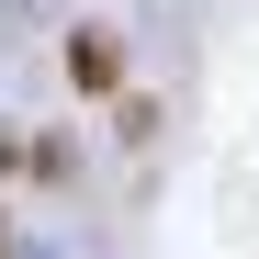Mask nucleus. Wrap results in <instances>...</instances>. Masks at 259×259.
I'll use <instances>...</instances> for the list:
<instances>
[{
	"mask_svg": "<svg viewBox=\"0 0 259 259\" xmlns=\"http://www.w3.org/2000/svg\"><path fill=\"white\" fill-rule=\"evenodd\" d=\"M68 79H79V91H113V79H124L113 34H79V46H68Z\"/></svg>",
	"mask_w": 259,
	"mask_h": 259,
	"instance_id": "1",
	"label": "nucleus"
}]
</instances>
